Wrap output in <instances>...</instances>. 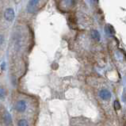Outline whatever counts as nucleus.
<instances>
[{
  "instance_id": "obj_1",
  "label": "nucleus",
  "mask_w": 126,
  "mask_h": 126,
  "mask_svg": "<svg viewBox=\"0 0 126 126\" xmlns=\"http://www.w3.org/2000/svg\"><path fill=\"white\" fill-rule=\"evenodd\" d=\"M4 17H5V19L6 21H11L14 20V10L11 8H8L5 10V13H4Z\"/></svg>"
},
{
  "instance_id": "obj_2",
  "label": "nucleus",
  "mask_w": 126,
  "mask_h": 126,
  "mask_svg": "<svg viewBox=\"0 0 126 126\" xmlns=\"http://www.w3.org/2000/svg\"><path fill=\"white\" fill-rule=\"evenodd\" d=\"M38 2H39V0H30L28 4V7H27L28 11L30 13L34 12L36 10V7H37V6L38 4Z\"/></svg>"
},
{
  "instance_id": "obj_3",
  "label": "nucleus",
  "mask_w": 126,
  "mask_h": 126,
  "mask_svg": "<svg viewBox=\"0 0 126 126\" xmlns=\"http://www.w3.org/2000/svg\"><path fill=\"white\" fill-rule=\"evenodd\" d=\"M99 96L101 97V98L105 100V101H108L110 100L111 98V93L108 91V90H102L99 92Z\"/></svg>"
},
{
  "instance_id": "obj_4",
  "label": "nucleus",
  "mask_w": 126,
  "mask_h": 126,
  "mask_svg": "<svg viewBox=\"0 0 126 126\" xmlns=\"http://www.w3.org/2000/svg\"><path fill=\"white\" fill-rule=\"evenodd\" d=\"M15 109L18 112H24L26 109V102L25 101H19V102H17L15 106Z\"/></svg>"
},
{
  "instance_id": "obj_5",
  "label": "nucleus",
  "mask_w": 126,
  "mask_h": 126,
  "mask_svg": "<svg viewBox=\"0 0 126 126\" xmlns=\"http://www.w3.org/2000/svg\"><path fill=\"white\" fill-rule=\"evenodd\" d=\"M91 37L93 39H94L96 41L100 40V34L97 30H92L91 31Z\"/></svg>"
},
{
  "instance_id": "obj_6",
  "label": "nucleus",
  "mask_w": 126,
  "mask_h": 126,
  "mask_svg": "<svg viewBox=\"0 0 126 126\" xmlns=\"http://www.w3.org/2000/svg\"><path fill=\"white\" fill-rule=\"evenodd\" d=\"M4 120H5V123L6 125H10V123H11V116H10V114L9 113H6L5 115H4Z\"/></svg>"
},
{
  "instance_id": "obj_7",
  "label": "nucleus",
  "mask_w": 126,
  "mask_h": 126,
  "mask_svg": "<svg viewBox=\"0 0 126 126\" xmlns=\"http://www.w3.org/2000/svg\"><path fill=\"white\" fill-rule=\"evenodd\" d=\"M105 30H106V33L108 34H113L114 33V29L110 26V25H107L105 28Z\"/></svg>"
},
{
  "instance_id": "obj_8",
  "label": "nucleus",
  "mask_w": 126,
  "mask_h": 126,
  "mask_svg": "<svg viewBox=\"0 0 126 126\" xmlns=\"http://www.w3.org/2000/svg\"><path fill=\"white\" fill-rule=\"evenodd\" d=\"M113 106H114V109L116 110H121V105L118 101H115L114 103H113Z\"/></svg>"
},
{
  "instance_id": "obj_9",
  "label": "nucleus",
  "mask_w": 126,
  "mask_h": 126,
  "mask_svg": "<svg viewBox=\"0 0 126 126\" xmlns=\"http://www.w3.org/2000/svg\"><path fill=\"white\" fill-rule=\"evenodd\" d=\"M18 126H29V124L26 120H21L18 122Z\"/></svg>"
},
{
  "instance_id": "obj_10",
  "label": "nucleus",
  "mask_w": 126,
  "mask_h": 126,
  "mask_svg": "<svg viewBox=\"0 0 126 126\" xmlns=\"http://www.w3.org/2000/svg\"><path fill=\"white\" fill-rule=\"evenodd\" d=\"M5 65H6V63H5V62L2 63V65H1V68H2V70L4 69V67H5Z\"/></svg>"
},
{
  "instance_id": "obj_11",
  "label": "nucleus",
  "mask_w": 126,
  "mask_h": 126,
  "mask_svg": "<svg viewBox=\"0 0 126 126\" xmlns=\"http://www.w3.org/2000/svg\"><path fill=\"white\" fill-rule=\"evenodd\" d=\"M3 94H4V92H3V89H1V98H3Z\"/></svg>"
}]
</instances>
